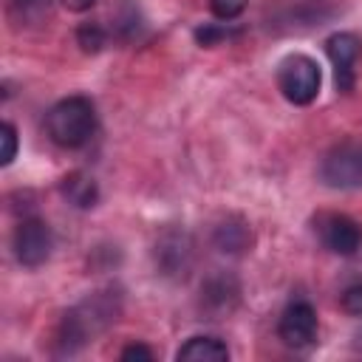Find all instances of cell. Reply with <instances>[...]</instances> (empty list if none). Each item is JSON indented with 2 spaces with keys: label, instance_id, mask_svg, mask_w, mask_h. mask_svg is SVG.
<instances>
[{
  "label": "cell",
  "instance_id": "21",
  "mask_svg": "<svg viewBox=\"0 0 362 362\" xmlns=\"http://www.w3.org/2000/svg\"><path fill=\"white\" fill-rule=\"evenodd\" d=\"M93 3H96V0H62V6H65L68 11H76V14H79V11H88Z\"/></svg>",
  "mask_w": 362,
  "mask_h": 362
},
{
  "label": "cell",
  "instance_id": "1",
  "mask_svg": "<svg viewBox=\"0 0 362 362\" xmlns=\"http://www.w3.org/2000/svg\"><path fill=\"white\" fill-rule=\"evenodd\" d=\"M116 297L110 291H99L90 294L85 303H79L76 308H71L62 317V325L57 331V345L62 354H74L79 351L90 337H96L105 325H110L116 320Z\"/></svg>",
  "mask_w": 362,
  "mask_h": 362
},
{
  "label": "cell",
  "instance_id": "9",
  "mask_svg": "<svg viewBox=\"0 0 362 362\" xmlns=\"http://www.w3.org/2000/svg\"><path fill=\"white\" fill-rule=\"evenodd\" d=\"M238 297H240V286L232 274H212L201 286V308L212 314V320L229 314L238 305Z\"/></svg>",
  "mask_w": 362,
  "mask_h": 362
},
{
  "label": "cell",
  "instance_id": "17",
  "mask_svg": "<svg viewBox=\"0 0 362 362\" xmlns=\"http://www.w3.org/2000/svg\"><path fill=\"white\" fill-rule=\"evenodd\" d=\"M243 8H246V0H209V11H212L218 20H223V23L240 17Z\"/></svg>",
  "mask_w": 362,
  "mask_h": 362
},
{
  "label": "cell",
  "instance_id": "12",
  "mask_svg": "<svg viewBox=\"0 0 362 362\" xmlns=\"http://www.w3.org/2000/svg\"><path fill=\"white\" fill-rule=\"evenodd\" d=\"M59 189H62L65 201L74 204L76 209H90V206H96V201H99V187H96V181H93L88 173H82V170L68 173V175L62 178V184H59Z\"/></svg>",
  "mask_w": 362,
  "mask_h": 362
},
{
  "label": "cell",
  "instance_id": "3",
  "mask_svg": "<svg viewBox=\"0 0 362 362\" xmlns=\"http://www.w3.org/2000/svg\"><path fill=\"white\" fill-rule=\"evenodd\" d=\"M322 71L308 54H288L277 65V88L291 105H311L320 93Z\"/></svg>",
  "mask_w": 362,
  "mask_h": 362
},
{
  "label": "cell",
  "instance_id": "16",
  "mask_svg": "<svg viewBox=\"0 0 362 362\" xmlns=\"http://www.w3.org/2000/svg\"><path fill=\"white\" fill-rule=\"evenodd\" d=\"M339 305H342L345 314L362 317V280H354L351 286H345V291L339 297Z\"/></svg>",
  "mask_w": 362,
  "mask_h": 362
},
{
  "label": "cell",
  "instance_id": "14",
  "mask_svg": "<svg viewBox=\"0 0 362 362\" xmlns=\"http://www.w3.org/2000/svg\"><path fill=\"white\" fill-rule=\"evenodd\" d=\"M105 40H107V34H105V28H102L99 23H82V25L76 28V42L82 45L85 54H96V51H102Z\"/></svg>",
  "mask_w": 362,
  "mask_h": 362
},
{
  "label": "cell",
  "instance_id": "10",
  "mask_svg": "<svg viewBox=\"0 0 362 362\" xmlns=\"http://www.w3.org/2000/svg\"><path fill=\"white\" fill-rule=\"evenodd\" d=\"M192 260V243L187 232L170 229L156 243V263L164 269V274H184Z\"/></svg>",
  "mask_w": 362,
  "mask_h": 362
},
{
  "label": "cell",
  "instance_id": "2",
  "mask_svg": "<svg viewBox=\"0 0 362 362\" xmlns=\"http://www.w3.org/2000/svg\"><path fill=\"white\" fill-rule=\"evenodd\" d=\"M48 139L57 147H82L96 130V107L88 96H65L45 116Z\"/></svg>",
  "mask_w": 362,
  "mask_h": 362
},
{
  "label": "cell",
  "instance_id": "11",
  "mask_svg": "<svg viewBox=\"0 0 362 362\" xmlns=\"http://www.w3.org/2000/svg\"><path fill=\"white\" fill-rule=\"evenodd\" d=\"M175 356L178 362H226L229 348L218 337H189Z\"/></svg>",
  "mask_w": 362,
  "mask_h": 362
},
{
  "label": "cell",
  "instance_id": "19",
  "mask_svg": "<svg viewBox=\"0 0 362 362\" xmlns=\"http://www.w3.org/2000/svg\"><path fill=\"white\" fill-rule=\"evenodd\" d=\"M122 359H124V362H150V359H153V351H150L147 345L136 342V345H127V348L122 351Z\"/></svg>",
  "mask_w": 362,
  "mask_h": 362
},
{
  "label": "cell",
  "instance_id": "7",
  "mask_svg": "<svg viewBox=\"0 0 362 362\" xmlns=\"http://www.w3.org/2000/svg\"><path fill=\"white\" fill-rule=\"evenodd\" d=\"M317 232H320L322 246H325L328 252L339 255V257H351V255H356L359 246H362V226H359L351 215H342V212L320 215Z\"/></svg>",
  "mask_w": 362,
  "mask_h": 362
},
{
  "label": "cell",
  "instance_id": "18",
  "mask_svg": "<svg viewBox=\"0 0 362 362\" xmlns=\"http://www.w3.org/2000/svg\"><path fill=\"white\" fill-rule=\"evenodd\" d=\"M229 37V25H201V28H195V40L201 42V45H218L221 40H226Z\"/></svg>",
  "mask_w": 362,
  "mask_h": 362
},
{
  "label": "cell",
  "instance_id": "13",
  "mask_svg": "<svg viewBox=\"0 0 362 362\" xmlns=\"http://www.w3.org/2000/svg\"><path fill=\"white\" fill-rule=\"evenodd\" d=\"M249 243H252V232L240 218H226L221 226H215V246L221 252L238 255V252L249 249Z\"/></svg>",
  "mask_w": 362,
  "mask_h": 362
},
{
  "label": "cell",
  "instance_id": "5",
  "mask_svg": "<svg viewBox=\"0 0 362 362\" xmlns=\"http://www.w3.org/2000/svg\"><path fill=\"white\" fill-rule=\"evenodd\" d=\"M11 249H14V257H17L20 266L37 269L51 257L54 235H51V229L42 218H23L14 229Z\"/></svg>",
  "mask_w": 362,
  "mask_h": 362
},
{
  "label": "cell",
  "instance_id": "15",
  "mask_svg": "<svg viewBox=\"0 0 362 362\" xmlns=\"http://www.w3.org/2000/svg\"><path fill=\"white\" fill-rule=\"evenodd\" d=\"M0 144H3V150H0V164L8 167V164L17 158V144H20L17 127H14L11 122H3V124H0Z\"/></svg>",
  "mask_w": 362,
  "mask_h": 362
},
{
  "label": "cell",
  "instance_id": "8",
  "mask_svg": "<svg viewBox=\"0 0 362 362\" xmlns=\"http://www.w3.org/2000/svg\"><path fill=\"white\" fill-rule=\"evenodd\" d=\"M325 54H328V59L334 65L337 90H342V93L354 90V82H356L354 65H356V59L362 54V40L356 34H351V31H337V34H331L325 40Z\"/></svg>",
  "mask_w": 362,
  "mask_h": 362
},
{
  "label": "cell",
  "instance_id": "4",
  "mask_svg": "<svg viewBox=\"0 0 362 362\" xmlns=\"http://www.w3.org/2000/svg\"><path fill=\"white\" fill-rule=\"evenodd\" d=\"M320 178L334 189H359L362 187V141H345L328 150L320 164Z\"/></svg>",
  "mask_w": 362,
  "mask_h": 362
},
{
  "label": "cell",
  "instance_id": "6",
  "mask_svg": "<svg viewBox=\"0 0 362 362\" xmlns=\"http://www.w3.org/2000/svg\"><path fill=\"white\" fill-rule=\"evenodd\" d=\"M317 331H320V320L311 303L297 300L291 305H286V311L277 320V337L288 345V348H308L317 342Z\"/></svg>",
  "mask_w": 362,
  "mask_h": 362
},
{
  "label": "cell",
  "instance_id": "20",
  "mask_svg": "<svg viewBox=\"0 0 362 362\" xmlns=\"http://www.w3.org/2000/svg\"><path fill=\"white\" fill-rule=\"evenodd\" d=\"M14 3V8H20L25 17H37L45 6H48V0H11Z\"/></svg>",
  "mask_w": 362,
  "mask_h": 362
}]
</instances>
